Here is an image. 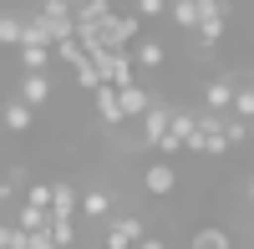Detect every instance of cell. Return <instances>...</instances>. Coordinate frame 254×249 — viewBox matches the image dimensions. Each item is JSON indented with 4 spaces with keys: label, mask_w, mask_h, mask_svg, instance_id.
<instances>
[{
    "label": "cell",
    "mask_w": 254,
    "mask_h": 249,
    "mask_svg": "<svg viewBox=\"0 0 254 249\" xmlns=\"http://www.w3.org/2000/svg\"><path fill=\"white\" fill-rule=\"evenodd\" d=\"M51 239L56 249H76V219H51Z\"/></svg>",
    "instance_id": "22"
},
{
    "label": "cell",
    "mask_w": 254,
    "mask_h": 249,
    "mask_svg": "<svg viewBox=\"0 0 254 249\" xmlns=\"http://www.w3.org/2000/svg\"><path fill=\"white\" fill-rule=\"evenodd\" d=\"M137 249H168V244H163V239H158V234H147V239H142V244H137Z\"/></svg>",
    "instance_id": "31"
},
{
    "label": "cell",
    "mask_w": 254,
    "mask_h": 249,
    "mask_svg": "<svg viewBox=\"0 0 254 249\" xmlns=\"http://www.w3.org/2000/svg\"><path fill=\"white\" fill-rule=\"evenodd\" d=\"M188 153H198V158H224V153H234V148H229V137H224V117L198 112V127H193Z\"/></svg>",
    "instance_id": "1"
},
{
    "label": "cell",
    "mask_w": 254,
    "mask_h": 249,
    "mask_svg": "<svg viewBox=\"0 0 254 249\" xmlns=\"http://www.w3.org/2000/svg\"><path fill=\"white\" fill-rule=\"evenodd\" d=\"M168 15H173V26L183 36H198V26H203V5H198V0H173Z\"/></svg>",
    "instance_id": "13"
},
{
    "label": "cell",
    "mask_w": 254,
    "mask_h": 249,
    "mask_svg": "<svg viewBox=\"0 0 254 249\" xmlns=\"http://www.w3.org/2000/svg\"><path fill=\"white\" fill-rule=\"evenodd\" d=\"M117 102H122V117H127V122H142V117H147V107H153V92L137 81V87H122V92H117Z\"/></svg>",
    "instance_id": "12"
},
{
    "label": "cell",
    "mask_w": 254,
    "mask_h": 249,
    "mask_svg": "<svg viewBox=\"0 0 254 249\" xmlns=\"http://www.w3.org/2000/svg\"><path fill=\"white\" fill-rule=\"evenodd\" d=\"M249 137H254V122H249Z\"/></svg>",
    "instance_id": "34"
},
{
    "label": "cell",
    "mask_w": 254,
    "mask_h": 249,
    "mask_svg": "<svg viewBox=\"0 0 254 249\" xmlns=\"http://www.w3.org/2000/svg\"><path fill=\"white\" fill-rule=\"evenodd\" d=\"M142 188L153 198H168L178 188V168H173V163H147V168H142Z\"/></svg>",
    "instance_id": "8"
},
{
    "label": "cell",
    "mask_w": 254,
    "mask_h": 249,
    "mask_svg": "<svg viewBox=\"0 0 254 249\" xmlns=\"http://www.w3.org/2000/svg\"><path fill=\"white\" fill-rule=\"evenodd\" d=\"M31 249H56V239H51V229H46V234H31Z\"/></svg>",
    "instance_id": "30"
},
{
    "label": "cell",
    "mask_w": 254,
    "mask_h": 249,
    "mask_svg": "<svg viewBox=\"0 0 254 249\" xmlns=\"http://www.w3.org/2000/svg\"><path fill=\"white\" fill-rule=\"evenodd\" d=\"M249 203H254V178H249Z\"/></svg>",
    "instance_id": "33"
},
{
    "label": "cell",
    "mask_w": 254,
    "mask_h": 249,
    "mask_svg": "<svg viewBox=\"0 0 254 249\" xmlns=\"http://www.w3.org/2000/svg\"><path fill=\"white\" fill-rule=\"evenodd\" d=\"M203 112H214V117H229V112H234V81H229V76L203 81Z\"/></svg>",
    "instance_id": "7"
},
{
    "label": "cell",
    "mask_w": 254,
    "mask_h": 249,
    "mask_svg": "<svg viewBox=\"0 0 254 249\" xmlns=\"http://www.w3.org/2000/svg\"><path fill=\"white\" fill-rule=\"evenodd\" d=\"M76 214H81V193H76V183L56 178V183H51V219H76Z\"/></svg>",
    "instance_id": "10"
},
{
    "label": "cell",
    "mask_w": 254,
    "mask_h": 249,
    "mask_svg": "<svg viewBox=\"0 0 254 249\" xmlns=\"http://www.w3.org/2000/svg\"><path fill=\"white\" fill-rule=\"evenodd\" d=\"M158 15H168L163 0H137V20H158Z\"/></svg>",
    "instance_id": "29"
},
{
    "label": "cell",
    "mask_w": 254,
    "mask_h": 249,
    "mask_svg": "<svg viewBox=\"0 0 254 249\" xmlns=\"http://www.w3.org/2000/svg\"><path fill=\"white\" fill-rule=\"evenodd\" d=\"M168 127H173V102L153 97V107H147V117H142V137L132 142V148H158V142L168 137Z\"/></svg>",
    "instance_id": "5"
},
{
    "label": "cell",
    "mask_w": 254,
    "mask_h": 249,
    "mask_svg": "<svg viewBox=\"0 0 254 249\" xmlns=\"http://www.w3.org/2000/svg\"><path fill=\"white\" fill-rule=\"evenodd\" d=\"M56 61H66V66L76 71V66H81V61H87V51H81V46H76V41H61V46H56Z\"/></svg>",
    "instance_id": "28"
},
{
    "label": "cell",
    "mask_w": 254,
    "mask_h": 249,
    "mask_svg": "<svg viewBox=\"0 0 254 249\" xmlns=\"http://www.w3.org/2000/svg\"><path fill=\"white\" fill-rule=\"evenodd\" d=\"M10 224H15V229H26V234H46V229H51V214H46V209H31V203H15Z\"/></svg>",
    "instance_id": "18"
},
{
    "label": "cell",
    "mask_w": 254,
    "mask_h": 249,
    "mask_svg": "<svg viewBox=\"0 0 254 249\" xmlns=\"http://www.w3.org/2000/svg\"><path fill=\"white\" fill-rule=\"evenodd\" d=\"M26 46H46V51H56V46H51V31H46V20H41L36 10L26 15Z\"/></svg>",
    "instance_id": "21"
},
{
    "label": "cell",
    "mask_w": 254,
    "mask_h": 249,
    "mask_svg": "<svg viewBox=\"0 0 254 249\" xmlns=\"http://www.w3.org/2000/svg\"><path fill=\"white\" fill-rule=\"evenodd\" d=\"M0 249H31V234L15 229V224L5 219V224H0Z\"/></svg>",
    "instance_id": "24"
},
{
    "label": "cell",
    "mask_w": 254,
    "mask_h": 249,
    "mask_svg": "<svg viewBox=\"0 0 254 249\" xmlns=\"http://www.w3.org/2000/svg\"><path fill=\"white\" fill-rule=\"evenodd\" d=\"M142 239H147V219H137V214H117V219H107L102 249H137Z\"/></svg>",
    "instance_id": "3"
},
{
    "label": "cell",
    "mask_w": 254,
    "mask_h": 249,
    "mask_svg": "<svg viewBox=\"0 0 254 249\" xmlns=\"http://www.w3.org/2000/svg\"><path fill=\"white\" fill-rule=\"evenodd\" d=\"M81 219H87V224L112 219V193L107 188H87V193H81Z\"/></svg>",
    "instance_id": "16"
},
{
    "label": "cell",
    "mask_w": 254,
    "mask_h": 249,
    "mask_svg": "<svg viewBox=\"0 0 254 249\" xmlns=\"http://www.w3.org/2000/svg\"><path fill=\"white\" fill-rule=\"evenodd\" d=\"M71 76H76V87H81V92H102V87H107V81H102V71L92 66V61H81Z\"/></svg>",
    "instance_id": "23"
},
{
    "label": "cell",
    "mask_w": 254,
    "mask_h": 249,
    "mask_svg": "<svg viewBox=\"0 0 254 249\" xmlns=\"http://www.w3.org/2000/svg\"><path fill=\"white\" fill-rule=\"evenodd\" d=\"M132 61H137V66H142V71H158V66H163V61H168V46H163V41H158V36H142V41H137V46H132Z\"/></svg>",
    "instance_id": "15"
},
{
    "label": "cell",
    "mask_w": 254,
    "mask_h": 249,
    "mask_svg": "<svg viewBox=\"0 0 254 249\" xmlns=\"http://www.w3.org/2000/svg\"><path fill=\"white\" fill-rule=\"evenodd\" d=\"M20 203H31V209H46V214H51V183H31Z\"/></svg>",
    "instance_id": "27"
},
{
    "label": "cell",
    "mask_w": 254,
    "mask_h": 249,
    "mask_svg": "<svg viewBox=\"0 0 254 249\" xmlns=\"http://www.w3.org/2000/svg\"><path fill=\"white\" fill-rule=\"evenodd\" d=\"M5 219H10V203H5V198H0V224H5Z\"/></svg>",
    "instance_id": "32"
},
{
    "label": "cell",
    "mask_w": 254,
    "mask_h": 249,
    "mask_svg": "<svg viewBox=\"0 0 254 249\" xmlns=\"http://www.w3.org/2000/svg\"><path fill=\"white\" fill-rule=\"evenodd\" d=\"M15 56H20V66H26V76H51L56 51H46V46H20Z\"/></svg>",
    "instance_id": "19"
},
{
    "label": "cell",
    "mask_w": 254,
    "mask_h": 249,
    "mask_svg": "<svg viewBox=\"0 0 254 249\" xmlns=\"http://www.w3.org/2000/svg\"><path fill=\"white\" fill-rule=\"evenodd\" d=\"M224 137H229V148H244V142H249V122H239L234 112H229L224 117Z\"/></svg>",
    "instance_id": "25"
},
{
    "label": "cell",
    "mask_w": 254,
    "mask_h": 249,
    "mask_svg": "<svg viewBox=\"0 0 254 249\" xmlns=\"http://www.w3.org/2000/svg\"><path fill=\"white\" fill-rule=\"evenodd\" d=\"M188 249H234V239H229V229H219V224H203V229L188 239Z\"/></svg>",
    "instance_id": "20"
},
{
    "label": "cell",
    "mask_w": 254,
    "mask_h": 249,
    "mask_svg": "<svg viewBox=\"0 0 254 249\" xmlns=\"http://www.w3.org/2000/svg\"><path fill=\"white\" fill-rule=\"evenodd\" d=\"M198 5H203V26H198V46L208 51V46H219V41H224V26H229V0H198Z\"/></svg>",
    "instance_id": "6"
},
{
    "label": "cell",
    "mask_w": 254,
    "mask_h": 249,
    "mask_svg": "<svg viewBox=\"0 0 254 249\" xmlns=\"http://www.w3.org/2000/svg\"><path fill=\"white\" fill-rule=\"evenodd\" d=\"M249 178H254V168H249Z\"/></svg>",
    "instance_id": "35"
},
{
    "label": "cell",
    "mask_w": 254,
    "mask_h": 249,
    "mask_svg": "<svg viewBox=\"0 0 254 249\" xmlns=\"http://www.w3.org/2000/svg\"><path fill=\"white\" fill-rule=\"evenodd\" d=\"M234 117L254 122V87H234Z\"/></svg>",
    "instance_id": "26"
},
{
    "label": "cell",
    "mask_w": 254,
    "mask_h": 249,
    "mask_svg": "<svg viewBox=\"0 0 254 249\" xmlns=\"http://www.w3.org/2000/svg\"><path fill=\"white\" fill-rule=\"evenodd\" d=\"M15 97L26 102L31 112H36V107H51V97H56V81H51V76H20Z\"/></svg>",
    "instance_id": "9"
},
{
    "label": "cell",
    "mask_w": 254,
    "mask_h": 249,
    "mask_svg": "<svg viewBox=\"0 0 254 249\" xmlns=\"http://www.w3.org/2000/svg\"><path fill=\"white\" fill-rule=\"evenodd\" d=\"M87 61L102 71L107 87H117V92H122V87H137V76H132L137 61H132V51H97V56H87Z\"/></svg>",
    "instance_id": "2"
},
{
    "label": "cell",
    "mask_w": 254,
    "mask_h": 249,
    "mask_svg": "<svg viewBox=\"0 0 254 249\" xmlns=\"http://www.w3.org/2000/svg\"><path fill=\"white\" fill-rule=\"evenodd\" d=\"M142 41V20H137V10L132 15H112L107 26H102V51H132Z\"/></svg>",
    "instance_id": "4"
},
{
    "label": "cell",
    "mask_w": 254,
    "mask_h": 249,
    "mask_svg": "<svg viewBox=\"0 0 254 249\" xmlns=\"http://www.w3.org/2000/svg\"><path fill=\"white\" fill-rule=\"evenodd\" d=\"M0 46H5V51H20V46H26V15L0 10Z\"/></svg>",
    "instance_id": "17"
},
{
    "label": "cell",
    "mask_w": 254,
    "mask_h": 249,
    "mask_svg": "<svg viewBox=\"0 0 254 249\" xmlns=\"http://www.w3.org/2000/svg\"><path fill=\"white\" fill-rule=\"evenodd\" d=\"M0 51H5V46H0Z\"/></svg>",
    "instance_id": "36"
},
{
    "label": "cell",
    "mask_w": 254,
    "mask_h": 249,
    "mask_svg": "<svg viewBox=\"0 0 254 249\" xmlns=\"http://www.w3.org/2000/svg\"><path fill=\"white\" fill-rule=\"evenodd\" d=\"M92 107H97V122L102 127H122V102H117V87H102V92H92Z\"/></svg>",
    "instance_id": "11"
},
{
    "label": "cell",
    "mask_w": 254,
    "mask_h": 249,
    "mask_svg": "<svg viewBox=\"0 0 254 249\" xmlns=\"http://www.w3.org/2000/svg\"><path fill=\"white\" fill-rule=\"evenodd\" d=\"M0 122H5V132H31L36 112H31L20 97H5V107H0Z\"/></svg>",
    "instance_id": "14"
}]
</instances>
